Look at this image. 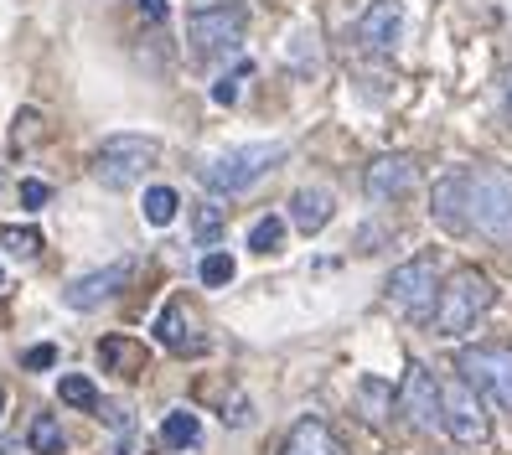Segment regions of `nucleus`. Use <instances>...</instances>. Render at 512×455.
<instances>
[{
  "instance_id": "obj_1",
  "label": "nucleus",
  "mask_w": 512,
  "mask_h": 455,
  "mask_svg": "<svg viewBox=\"0 0 512 455\" xmlns=\"http://www.w3.org/2000/svg\"><path fill=\"white\" fill-rule=\"evenodd\" d=\"M466 228L512 244V171L507 166H476L466 171Z\"/></svg>"
},
{
  "instance_id": "obj_2",
  "label": "nucleus",
  "mask_w": 512,
  "mask_h": 455,
  "mask_svg": "<svg viewBox=\"0 0 512 455\" xmlns=\"http://www.w3.org/2000/svg\"><path fill=\"white\" fill-rule=\"evenodd\" d=\"M492 300H497V285L481 275V269H456V275L440 285L430 326L440 331V337H461V331H471L481 316L492 311Z\"/></svg>"
},
{
  "instance_id": "obj_3",
  "label": "nucleus",
  "mask_w": 512,
  "mask_h": 455,
  "mask_svg": "<svg viewBox=\"0 0 512 455\" xmlns=\"http://www.w3.org/2000/svg\"><path fill=\"white\" fill-rule=\"evenodd\" d=\"M280 161H285V145H275V140H259V145H238V150H228V156L207 161L197 176H202V187H207V192L233 197V192H249L254 181H259L264 171H275Z\"/></svg>"
},
{
  "instance_id": "obj_4",
  "label": "nucleus",
  "mask_w": 512,
  "mask_h": 455,
  "mask_svg": "<svg viewBox=\"0 0 512 455\" xmlns=\"http://www.w3.org/2000/svg\"><path fill=\"white\" fill-rule=\"evenodd\" d=\"M249 32V11L238 0H213V6H192V21H187V37H192V52L197 57H228L238 52Z\"/></svg>"
},
{
  "instance_id": "obj_5",
  "label": "nucleus",
  "mask_w": 512,
  "mask_h": 455,
  "mask_svg": "<svg viewBox=\"0 0 512 455\" xmlns=\"http://www.w3.org/2000/svg\"><path fill=\"white\" fill-rule=\"evenodd\" d=\"M435 300H440V290H435V254H414V259H404L394 275H388V306H394L399 316L430 321Z\"/></svg>"
},
{
  "instance_id": "obj_6",
  "label": "nucleus",
  "mask_w": 512,
  "mask_h": 455,
  "mask_svg": "<svg viewBox=\"0 0 512 455\" xmlns=\"http://www.w3.org/2000/svg\"><path fill=\"white\" fill-rule=\"evenodd\" d=\"M161 161V145L150 140V135H114L104 150H99V161H94V176L104 181V187L114 192H125L135 187V181Z\"/></svg>"
},
{
  "instance_id": "obj_7",
  "label": "nucleus",
  "mask_w": 512,
  "mask_h": 455,
  "mask_svg": "<svg viewBox=\"0 0 512 455\" xmlns=\"http://www.w3.org/2000/svg\"><path fill=\"white\" fill-rule=\"evenodd\" d=\"M461 378L481 393V404L512 414V347H466Z\"/></svg>"
},
{
  "instance_id": "obj_8",
  "label": "nucleus",
  "mask_w": 512,
  "mask_h": 455,
  "mask_svg": "<svg viewBox=\"0 0 512 455\" xmlns=\"http://www.w3.org/2000/svg\"><path fill=\"white\" fill-rule=\"evenodd\" d=\"M440 409H445V435L456 445H476L481 450L492 440V419H487V409H481V393L466 378L440 388Z\"/></svg>"
},
{
  "instance_id": "obj_9",
  "label": "nucleus",
  "mask_w": 512,
  "mask_h": 455,
  "mask_svg": "<svg viewBox=\"0 0 512 455\" xmlns=\"http://www.w3.org/2000/svg\"><path fill=\"white\" fill-rule=\"evenodd\" d=\"M156 342H161L166 352H176V357L207 352V331H202V321H197V311H192L187 295H171L166 306H161V316H156Z\"/></svg>"
},
{
  "instance_id": "obj_10",
  "label": "nucleus",
  "mask_w": 512,
  "mask_h": 455,
  "mask_svg": "<svg viewBox=\"0 0 512 455\" xmlns=\"http://www.w3.org/2000/svg\"><path fill=\"white\" fill-rule=\"evenodd\" d=\"M399 409H404V419L414 424V430H425V435L445 430L440 383H435L430 368H409V378H404V388H399Z\"/></svg>"
},
{
  "instance_id": "obj_11",
  "label": "nucleus",
  "mask_w": 512,
  "mask_h": 455,
  "mask_svg": "<svg viewBox=\"0 0 512 455\" xmlns=\"http://www.w3.org/2000/svg\"><path fill=\"white\" fill-rule=\"evenodd\" d=\"M399 37H404V6L399 0H373V6L363 11V21H357V42H363L368 52H378V57H388L399 47Z\"/></svg>"
},
{
  "instance_id": "obj_12",
  "label": "nucleus",
  "mask_w": 512,
  "mask_h": 455,
  "mask_svg": "<svg viewBox=\"0 0 512 455\" xmlns=\"http://www.w3.org/2000/svg\"><path fill=\"white\" fill-rule=\"evenodd\" d=\"M414 181H419V171H414L409 156H378L363 176V187H368L373 202H399L404 192H414Z\"/></svg>"
},
{
  "instance_id": "obj_13",
  "label": "nucleus",
  "mask_w": 512,
  "mask_h": 455,
  "mask_svg": "<svg viewBox=\"0 0 512 455\" xmlns=\"http://www.w3.org/2000/svg\"><path fill=\"white\" fill-rule=\"evenodd\" d=\"M130 280V259L125 264H109V269H94V275H78L68 290H63V300L73 311H94V306H104L109 295H119V285Z\"/></svg>"
},
{
  "instance_id": "obj_14",
  "label": "nucleus",
  "mask_w": 512,
  "mask_h": 455,
  "mask_svg": "<svg viewBox=\"0 0 512 455\" xmlns=\"http://www.w3.org/2000/svg\"><path fill=\"white\" fill-rule=\"evenodd\" d=\"M430 218H435L445 233H471V228H466V171H445V176L435 181Z\"/></svg>"
},
{
  "instance_id": "obj_15",
  "label": "nucleus",
  "mask_w": 512,
  "mask_h": 455,
  "mask_svg": "<svg viewBox=\"0 0 512 455\" xmlns=\"http://www.w3.org/2000/svg\"><path fill=\"white\" fill-rule=\"evenodd\" d=\"M280 455H342V440L331 435L321 419H300L295 430H290V440H285Z\"/></svg>"
},
{
  "instance_id": "obj_16",
  "label": "nucleus",
  "mask_w": 512,
  "mask_h": 455,
  "mask_svg": "<svg viewBox=\"0 0 512 455\" xmlns=\"http://www.w3.org/2000/svg\"><path fill=\"white\" fill-rule=\"evenodd\" d=\"M99 362L114 378H140L145 373V347L135 337H104L99 342Z\"/></svg>"
},
{
  "instance_id": "obj_17",
  "label": "nucleus",
  "mask_w": 512,
  "mask_h": 455,
  "mask_svg": "<svg viewBox=\"0 0 512 455\" xmlns=\"http://www.w3.org/2000/svg\"><path fill=\"white\" fill-rule=\"evenodd\" d=\"M331 192H321V187H306V192H295L290 197V218H295V228L300 233H321L326 223H331Z\"/></svg>"
},
{
  "instance_id": "obj_18",
  "label": "nucleus",
  "mask_w": 512,
  "mask_h": 455,
  "mask_svg": "<svg viewBox=\"0 0 512 455\" xmlns=\"http://www.w3.org/2000/svg\"><path fill=\"white\" fill-rule=\"evenodd\" d=\"M202 440V419L192 414V409H171L166 419H161V445L166 450H192Z\"/></svg>"
},
{
  "instance_id": "obj_19",
  "label": "nucleus",
  "mask_w": 512,
  "mask_h": 455,
  "mask_svg": "<svg viewBox=\"0 0 512 455\" xmlns=\"http://www.w3.org/2000/svg\"><path fill=\"white\" fill-rule=\"evenodd\" d=\"M26 440H32L37 455H63V450H68V435H63V424H57L52 414H37V419H32V435H26Z\"/></svg>"
},
{
  "instance_id": "obj_20",
  "label": "nucleus",
  "mask_w": 512,
  "mask_h": 455,
  "mask_svg": "<svg viewBox=\"0 0 512 455\" xmlns=\"http://www.w3.org/2000/svg\"><path fill=\"white\" fill-rule=\"evenodd\" d=\"M176 207H182V197H176L171 187H150V192H145V223L166 228V223L176 218Z\"/></svg>"
},
{
  "instance_id": "obj_21",
  "label": "nucleus",
  "mask_w": 512,
  "mask_h": 455,
  "mask_svg": "<svg viewBox=\"0 0 512 455\" xmlns=\"http://www.w3.org/2000/svg\"><path fill=\"white\" fill-rule=\"evenodd\" d=\"M37 244H42L37 228H0V249H6L11 259H32Z\"/></svg>"
},
{
  "instance_id": "obj_22",
  "label": "nucleus",
  "mask_w": 512,
  "mask_h": 455,
  "mask_svg": "<svg viewBox=\"0 0 512 455\" xmlns=\"http://www.w3.org/2000/svg\"><path fill=\"white\" fill-rule=\"evenodd\" d=\"M37 135H47L42 114H37V109H21V114H16V130H11V156H21V150L32 145Z\"/></svg>"
},
{
  "instance_id": "obj_23",
  "label": "nucleus",
  "mask_w": 512,
  "mask_h": 455,
  "mask_svg": "<svg viewBox=\"0 0 512 455\" xmlns=\"http://www.w3.org/2000/svg\"><path fill=\"white\" fill-rule=\"evenodd\" d=\"M280 244H285V223H280V218H259L254 233H249V249H254V254H275Z\"/></svg>"
},
{
  "instance_id": "obj_24",
  "label": "nucleus",
  "mask_w": 512,
  "mask_h": 455,
  "mask_svg": "<svg viewBox=\"0 0 512 455\" xmlns=\"http://www.w3.org/2000/svg\"><path fill=\"white\" fill-rule=\"evenodd\" d=\"M57 393H63V404H73V409H99V388L88 378H78V373L57 383Z\"/></svg>"
},
{
  "instance_id": "obj_25",
  "label": "nucleus",
  "mask_w": 512,
  "mask_h": 455,
  "mask_svg": "<svg viewBox=\"0 0 512 455\" xmlns=\"http://www.w3.org/2000/svg\"><path fill=\"white\" fill-rule=\"evenodd\" d=\"M244 78H254V63H238L233 73H223V78L213 83V104H233L238 88H244Z\"/></svg>"
},
{
  "instance_id": "obj_26",
  "label": "nucleus",
  "mask_w": 512,
  "mask_h": 455,
  "mask_svg": "<svg viewBox=\"0 0 512 455\" xmlns=\"http://www.w3.org/2000/svg\"><path fill=\"white\" fill-rule=\"evenodd\" d=\"M233 269H238V264H233L228 254H207V259H202V285H207V290H223V285L233 280Z\"/></svg>"
},
{
  "instance_id": "obj_27",
  "label": "nucleus",
  "mask_w": 512,
  "mask_h": 455,
  "mask_svg": "<svg viewBox=\"0 0 512 455\" xmlns=\"http://www.w3.org/2000/svg\"><path fill=\"white\" fill-rule=\"evenodd\" d=\"M197 238H202V244H218V238H223V207L218 202L197 207Z\"/></svg>"
},
{
  "instance_id": "obj_28",
  "label": "nucleus",
  "mask_w": 512,
  "mask_h": 455,
  "mask_svg": "<svg viewBox=\"0 0 512 455\" xmlns=\"http://www.w3.org/2000/svg\"><path fill=\"white\" fill-rule=\"evenodd\" d=\"M109 430H119V435H130L135 430V409L130 404H114V399H99V409H94Z\"/></svg>"
},
{
  "instance_id": "obj_29",
  "label": "nucleus",
  "mask_w": 512,
  "mask_h": 455,
  "mask_svg": "<svg viewBox=\"0 0 512 455\" xmlns=\"http://www.w3.org/2000/svg\"><path fill=\"white\" fill-rule=\"evenodd\" d=\"M52 202V187H47V181H21V207L26 212H42Z\"/></svg>"
},
{
  "instance_id": "obj_30",
  "label": "nucleus",
  "mask_w": 512,
  "mask_h": 455,
  "mask_svg": "<svg viewBox=\"0 0 512 455\" xmlns=\"http://www.w3.org/2000/svg\"><path fill=\"white\" fill-rule=\"evenodd\" d=\"M21 362H26L32 373H42V368H52V362H57V347H52V342H42V347H32V352H26Z\"/></svg>"
},
{
  "instance_id": "obj_31",
  "label": "nucleus",
  "mask_w": 512,
  "mask_h": 455,
  "mask_svg": "<svg viewBox=\"0 0 512 455\" xmlns=\"http://www.w3.org/2000/svg\"><path fill=\"white\" fill-rule=\"evenodd\" d=\"M140 11H145L150 21H166V0H140Z\"/></svg>"
},
{
  "instance_id": "obj_32",
  "label": "nucleus",
  "mask_w": 512,
  "mask_h": 455,
  "mask_svg": "<svg viewBox=\"0 0 512 455\" xmlns=\"http://www.w3.org/2000/svg\"><path fill=\"white\" fill-rule=\"evenodd\" d=\"M502 114H507V125H512V73H507V83H502Z\"/></svg>"
},
{
  "instance_id": "obj_33",
  "label": "nucleus",
  "mask_w": 512,
  "mask_h": 455,
  "mask_svg": "<svg viewBox=\"0 0 512 455\" xmlns=\"http://www.w3.org/2000/svg\"><path fill=\"white\" fill-rule=\"evenodd\" d=\"M114 455H135V435H119V445H114Z\"/></svg>"
},
{
  "instance_id": "obj_34",
  "label": "nucleus",
  "mask_w": 512,
  "mask_h": 455,
  "mask_svg": "<svg viewBox=\"0 0 512 455\" xmlns=\"http://www.w3.org/2000/svg\"><path fill=\"white\" fill-rule=\"evenodd\" d=\"M0 419H6V388H0Z\"/></svg>"
},
{
  "instance_id": "obj_35",
  "label": "nucleus",
  "mask_w": 512,
  "mask_h": 455,
  "mask_svg": "<svg viewBox=\"0 0 512 455\" xmlns=\"http://www.w3.org/2000/svg\"><path fill=\"white\" fill-rule=\"evenodd\" d=\"M0 455H16V450H11V445H0Z\"/></svg>"
},
{
  "instance_id": "obj_36",
  "label": "nucleus",
  "mask_w": 512,
  "mask_h": 455,
  "mask_svg": "<svg viewBox=\"0 0 512 455\" xmlns=\"http://www.w3.org/2000/svg\"><path fill=\"white\" fill-rule=\"evenodd\" d=\"M0 285H6V280H0Z\"/></svg>"
}]
</instances>
